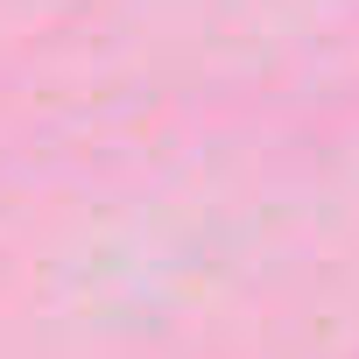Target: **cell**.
Segmentation results:
<instances>
[]
</instances>
